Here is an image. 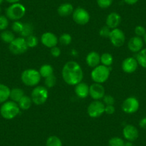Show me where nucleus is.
<instances>
[{"label": "nucleus", "mask_w": 146, "mask_h": 146, "mask_svg": "<svg viewBox=\"0 0 146 146\" xmlns=\"http://www.w3.org/2000/svg\"><path fill=\"white\" fill-rule=\"evenodd\" d=\"M31 98L35 105H42L48 98V90L44 86H36L31 93Z\"/></svg>", "instance_id": "6"}, {"label": "nucleus", "mask_w": 146, "mask_h": 146, "mask_svg": "<svg viewBox=\"0 0 146 146\" xmlns=\"http://www.w3.org/2000/svg\"><path fill=\"white\" fill-rule=\"evenodd\" d=\"M138 67L137 60L134 57H127L122 62V69L123 72L127 74L135 72Z\"/></svg>", "instance_id": "14"}, {"label": "nucleus", "mask_w": 146, "mask_h": 146, "mask_svg": "<svg viewBox=\"0 0 146 146\" xmlns=\"http://www.w3.org/2000/svg\"><path fill=\"white\" fill-rule=\"evenodd\" d=\"M72 19L78 25H85L89 22L90 16L86 9L82 7H78L73 12Z\"/></svg>", "instance_id": "10"}, {"label": "nucleus", "mask_w": 146, "mask_h": 146, "mask_svg": "<svg viewBox=\"0 0 146 146\" xmlns=\"http://www.w3.org/2000/svg\"><path fill=\"white\" fill-rule=\"evenodd\" d=\"M123 137L127 141L133 142L137 140L139 137L138 130L133 125H127L123 130Z\"/></svg>", "instance_id": "12"}, {"label": "nucleus", "mask_w": 146, "mask_h": 146, "mask_svg": "<svg viewBox=\"0 0 146 146\" xmlns=\"http://www.w3.org/2000/svg\"><path fill=\"white\" fill-rule=\"evenodd\" d=\"M60 44L63 46H67L72 42V36L71 35L67 33H64L60 36L58 39Z\"/></svg>", "instance_id": "30"}, {"label": "nucleus", "mask_w": 146, "mask_h": 146, "mask_svg": "<svg viewBox=\"0 0 146 146\" xmlns=\"http://www.w3.org/2000/svg\"><path fill=\"white\" fill-rule=\"evenodd\" d=\"M21 80L27 86H36L40 82L41 75L37 70L34 69H27L22 73Z\"/></svg>", "instance_id": "3"}, {"label": "nucleus", "mask_w": 146, "mask_h": 146, "mask_svg": "<svg viewBox=\"0 0 146 146\" xmlns=\"http://www.w3.org/2000/svg\"><path fill=\"white\" fill-rule=\"evenodd\" d=\"M86 62L89 67L95 68L100 62V55L96 52H91L87 55Z\"/></svg>", "instance_id": "19"}, {"label": "nucleus", "mask_w": 146, "mask_h": 146, "mask_svg": "<svg viewBox=\"0 0 146 146\" xmlns=\"http://www.w3.org/2000/svg\"><path fill=\"white\" fill-rule=\"evenodd\" d=\"M138 1L139 0H124V2H125L127 5H135V4L137 3Z\"/></svg>", "instance_id": "43"}, {"label": "nucleus", "mask_w": 146, "mask_h": 146, "mask_svg": "<svg viewBox=\"0 0 146 146\" xmlns=\"http://www.w3.org/2000/svg\"><path fill=\"white\" fill-rule=\"evenodd\" d=\"M32 98L27 96V95H24V96L21 98L20 100L18 102V105H19V108L22 110H24L29 109L31 105H32Z\"/></svg>", "instance_id": "23"}, {"label": "nucleus", "mask_w": 146, "mask_h": 146, "mask_svg": "<svg viewBox=\"0 0 146 146\" xmlns=\"http://www.w3.org/2000/svg\"><path fill=\"white\" fill-rule=\"evenodd\" d=\"M143 39H144V41H145V42L146 43V33H145V35H144V36H143Z\"/></svg>", "instance_id": "46"}, {"label": "nucleus", "mask_w": 146, "mask_h": 146, "mask_svg": "<svg viewBox=\"0 0 146 146\" xmlns=\"http://www.w3.org/2000/svg\"><path fill=\"white\" fill-rule=\"evenodd\" d=\"M28 49L26 39L23 37L15 38L9 45V50L14 54H22Z\"/></svg>", "instance_id": "7"}, {"label": "nucleus", "mask_w": 146, "mask_h": 146, "mask_svg": "<svg viewBox=\"0 0 146 146\" xmlns=\"http://www.w3.org/2000/svg\"><path fill=\"white\" fill-rule=\"evenodd\" d=\"M62 75L64 82L69 85H76L82 82L83 72L80 65L75 61L65 63L62 68Z\"/></svg>", "instance_id": "1"}, {"label": "nucleus", "mask_w": 146, "mask_h": 146, "mask_svg": "<svg viewBox=\"0 0 146 146\" xmlns=\"http://www.w3.org/2000/svg\"><path fill=\"white\" fill-rule=\"evenodd\" d=\"M26 13L25 6L20 3L12 4L6 9V17L8 19L14 21H18L22 19Z\"/></svg>", "instance_id": "4"}, {"label": "nucleus", "mask_w": 146, "mask_h": 146, "mask_svg": "<svg viewBox=\"0 0 146 146\" xmlns=\"http://www.w3.org/2000/svg\"><path fill=\"white\" fill-rule=\"evenodd\" d=\"M3 2H4V0H0V5H1Z\"/></svg>", "instance_id": "47"}, {"label": "nucleus", "mask_w": 146, "mask_h": 146, "mask_svg": "<svg viewBox=\"0 0 146 146\" xmlns=\"http://www.w3.org/2000/svg\"><path fill=\"white\" fill-rule=\"evenodd\" d=\"M23 27L24 24L19 22V21H15V22H13V24L12 25V29L13 30V32L18 34H20L22 32Z\"/></svg>", "instance_id": "34"}, {"label": "nucleus", "mask_w": 146, "mask_h": 146, "mask_svg": "<svg viewBox=\"0 0 146 146\" xmlns=\"http://www.w3.org/2000/svg\"><path fill=\"white\" fill-rule=\"evenodd\" d=\"M9 26V20L6 16L0 15V30H5Z\"/></svg>", "instance_id": "36"}, {"label": "nucleus", "mask_w": 146, "mask_h": 146, "mask_svg": "<svg viewBox=\"0 0 146 146\" xmlns=\"http://www.w3.org/2000/svg\"><path fill=\"white\" fill-rule=\"evenodd\" d=\"M10 90L9 87L4 84L0 83V104H2L7 101L10 95Z\"/></svg>", "instance_id": "21"}, {"label": "nucleus", "mask_w": 146, "mask_h": 146, "mask_svg": "<svg viewBox=\"0 0 146 146\" xmlns=\"http://www.w3.org/2000/svg\"><path fill=\"white\" fill-rule=\"evenodd\" d=\"M103 103L106 105H113L115 103V99L111 95H105L103 97Z\"/></svg>", "instance_id": "39"}, {"label": "nucleus", "mask_w": 146, "mask_h": 146, "mask_svg": "<svg viewBox=\"0 0 146 146\" xmlns=\"http://www.w3.org/2000/svg\"><path fill=\"white\" fill-rule=\"evenodd\" d=\"M139 125H140V127H141V128L146 130V116L145 117H143V118L140 120V122H139Z\"/></svg>", "instance_id": "42"}, {"label": "nucleus", "mask_w": 146, "mask_h": 146, "mask_svg": "<svg viewBox=\"0 0 146 146\" xmlns=\"http://www.w3.org/2000/svg\"><path fill=\"white\" fill-rule=\"evenodd\" d=\"M105 105L100 100H95L91 102L88 108V115L92 118L100 117L105 113Z\"/></svg>", "instance_id": "9"}, {"label": "nucleus", "mask_w": 146, "mask_h": 146, "mask_svg": "<svg viewBox=\"0 0 146 146\" xmlns=\"http://www.w3.org/2000/svg\"><path fill=\"white\" fill-rule=\"evenodd\" d=\"M50 53L54 57H58L61 54V50L59 47L55 46V47H52L51 50H50Z\"/></svg>", "instance_id": "40"}, {"label": "nucleus", "mask_w": 146, "mask_h": 146, "mask_svg": "<svg viewBox=\"0 0 146 146\" xmlns=\"http://www.w3.org/2000/svg\"><path fill=\"white\" fill-rule=\"evenodd\" d=\"M110 69L104 65H98L92 70L91 78L96 83H103L106 82L110 76Z\"/></svg>", "instance_id": "5"}, {"label": "nucleus", "mask_w": 146, "mask_h": 146, "mask_svg": "<svg viewBox=\"0 0 146 146\" xmlns=\"http://www.w3.org/2000/svg\"><path fill=\"white\" fill-rule=\"evenodd\" d=\"M125 142L124 140L119 137H113L110 139L108 142L109 146H125Z\"/></svg>", "instance_id": "31"}, {"label": "nucleus", "mask_w": 146, "mask_h": 146, "mask_svg": "<svg viewBox=\"0 0 146 146\" xmlns=\"http://www.w3.org/2000/svg\"><path fill=\"white\" fill-rule=\"evenodd\" d=\"M25 95V92H24L23 90L21 88H13L10 90V95L9 98L12 101L15 102H18L20 100L21 98Z\"/></svg>", "instance_id": "22"}, {"label": "nucleus", "mask_w": 146, "mask_h": 146, "mask_svg": "<svg viewBox=\"0 0 146 146\" xmlns=\"http://www.w3.org/2000/svg\"><path fill=\"white\" fill-rule=\"evenodd\" d=\"M89 91L90 87L85 82H80L75 88V94L80 98H86L89 95Z\"/></svg>", "instance_id": "18"}, {"label": "nucleus", "mask_w": 146, "mask_h": 146, "mask_svg": "<svg viewBox=\"0 0 146 146\" xmlns=\"http://www.w3.org/2000/svg\"><path fill=\"white\" fill-rule=\"evenodd\" d=\"M39 72H40L41 77L46 78L53 75V68L50 64H43L40 67Z\"/></svg>", "instance_id": "26"}, {"label": "nucleus", "mask_w": 146, "mask_h": 146, "mask_svg": "<svg viewBox=\"0 0 146 146\" xmlns=\"http://www.w3.org/2000/svg\"><path fill=\"white\" fill-rule=\"evenodd\" d=\"M56 82H57V80H56L55 76L54 75H52L45 78L44 84H45L46 87H47L49 88H53L55 85Z\"/></svg>", "instance_id": "33"}, {"label": "nucleus", "mask_w": 146, "mask_h": 146, "mask_svg": "<svg viewBox=\"0 0 146 146\" xmlns=\"http://www.w3.org/2000/svg\"><path fill=\"white\" fill-rule=\"evenodd\" d=\"M100 62L102 65L109 67L113 63V57L110 53H104L100 56Z\"/></svg>", "instance_id": "27"}, {"label": "nucleus", "mask_w": 146, "mask_h": 146, "mask_svg": "<svg viewBox=\"0 0 146 146\" xmlns=\"http://www.w3.org/2000/svg\"><path fill=\"white\" fill-rule=\"evenodd\" d=\"M6 1L8 2V3L15 4V3H17L19 0H6Z\"/></svg>", "instance_id": "44"}, {"label": "nucleus", "mask_w": 146, "mask_h": 146, "mask_svg": "<svg viewBox=\"0 0 146 146\" xmlns=\"http://www.w3.org/2000/svg\"><path fill=\"white\" fill-rule=\"evenodd\" d=\"M136 60L139 65L143 68L146 69V48L143 49L136 55Z\"/></svg>", "instance_id": "24"}, {"label": "nucleus", "mask_w": 146, "mask_h": 146, "mask_svg": "<svg viewBox=\"0 0 146 146\" xmlns=\"http://www.w3.org/2000/svg\"><path fill=\"white\" fill-rule=\"evenodd\" d=\"M140 102L138 100L134 97H129L123 101L122 104V110L127 114H133L138 110Z\"/></svg>", "instance_id": "8"}, {"label": "nucleus", "mask_w": 146, "mask_h": 146, "mask_svg": "<svg viewBox=\"0 0 146 146\" xmlns=\"http://www.w3.org/2000/svg\"><path fill=\"white\" fill-rule=\"evenodd\" d=\"M74 12L73 6L70 3H64L60 5L57 9V13L60 16L65 17L70 16V15Z\"/></svg>", "instance_id": "20"}, {"label": "nucleus", "mask_w": 146, "mask_h": 146, "mask_svg": "<svg viewBox=\"0 0 146 146\" xmlns=\"http://www.w3.org/2000/svg\"><path fill=\"white\" fill-rule=\"evenodd\" d=\"M127 47L132 52L137 53L143 50V40L141 37L137 36H133L130 39L127 43Z\"/></svg>", "instance_id": "16"}, {"label": "nucleus", "mask_w": 146, "mask_h": 146, "mask_svg": "<svg viewBox=\"0 0 146 146\" xmlns=\"http://www.w3.org/2000/svg\"><path fill=\"white\" fill-rule=\"evenodd\" d=\"M46 146H62V142L57 136H50L46 141Z\"/></svg>", "instance_id": "28"}, {"label": "nucleus", "mask_w": 146, "mask_h": 146, "mask_svg": "<svg viewBox=\"0 0 146 146\" xmlns=\"http://www.w3.org/2000/svg\"><path fill=\"white\" fill-rule=\"evenodd\" d=\"M34 32V27L32 24L30 23H25L24 24V27L22 29V32L20 35L23 37H27V36L32 35V33Z\"/></svg>", "instance_id": "29"}, {"label": "nucleus", "mask_w": 146, "mask_h": 146, "mask_svg": "<svg viewBox=\"0 0 146 146\" xmlns=\"http://www.w3.org/2000/svg\"><path fill=\"white\" fill-rule=\"evenodd\" d=\"M89 95L92 99L99 100L105 96V88L101 84L95 82L90 87Z\"/></svg>", "instance_id": "13"}, {"label": "nucleus", "mask_w": 146, "mask_h": 146, "mask_svg": "<svg viewBox=\"0 0 146 146\" xmlns=\"http://www.w3.org/2000/svg\"><path fill=\"white\" fill-rule=\"evenodd\" d=\"M41 42L45 47L52 48L55 47L58 42L57 36L52 32H47L43 34L41 36Z\"/></svg>", "instance_id": "15"}, {"label": "nucleus", "mask_w": 146, "mask_h": 146, "mask_svg": "<svg viewBox=\"0 0 146 146\" xmlns=\"http://www.w3.org/2000/svg\"><path fill=\"white\" fill-rule=\"evenodd\" d=\"M26 42H27V44L28 47H31V48H32V47H35L37 44H38L39 40L36 36H34V35H32L27 37Z\"/></svg>", "instance_id": "32"}, {"label": "nucleus", "mask_w": 146, "mask_h": 146, "mask_svg": "<svg viewBox=\"0 0 146 146\" xmlns=\"http://www.w3.org/2000/svg\"><path fill=\"white\" fill-rule=\"evenodd\" d=\"M135 33L136 36L141 37V36H144V35H145L146 30L144 27L138 25L135 28Z\"/></svg>", "instance_id": "38"}, {"label": "nucleus", "mask_w": 146, "mask_h": 146, "mask_svg": "<svg viewBox=\"0 0 146 146\" xmlns=\"http://www.w3.org/2000/svg\"><path fill=\"white\" fill-rule=\"evenodd\" d=\"M113 0H97L98 6L102 9H107L111 6Z\"/></svg>", "instance_id": "35"}, {"label": "nucleus", "mask_w": 146, "mask_h": 146, "mask_svg": "<svg viewBox=\"0 0 146 146\" xmlns=\"http://www.w3.org/2000/svg\"><path fill=\"white\" fill-rule=\"evenodd\" d=\"M115 109L113 105H106L105 108V113H106L108 115H112L115 113Z\"/></svg>", "instance_id": "41"}, {"label": "nucleus", "mask_w": 146, "mask_h": 146, "mask_svg": "<svg viewBox=\"0 0 146 146\" xmlns=\"http://www.w3.org/2000/svg\"><path fill=\"white\" fill-rule=\"evenodd\" d=\"M1 12H2V9H1V7H0V14H1Z\"/></svg>", "instance_id": "48"}, {"label": "nucleus", "mask_w": 146, "mask_h": 146, "mask_svg": "<svg viewBox=\"0 0 146 146\" xmlns=\"http://www.w3.org/2000/svg\"><path fill=\"white\" fill-rule=\"evenodd\" d=\"M121 22V17L117 12L109 14L106 18V25L110 29H115Z\"/></svg>", "instance_id": "17"}, {"label": "nucleus", "mask_w": 146, "mask_h": 146, "mask_svg": "<svg viewBox=\"0 0 146 146\" xmlns=\"http://www.w3.org/2000/svg\"><path fill=\"white\" fill-rule=\"evenodd\" d=\"M110 32H111L110 28L108 27L106 25V26L102 27L100 29L99 33L100 35L101 36H102V37H109Z\"/></svg>", "instance_id": "37"}, {"label": "nucleus", "mask_w": 146, "mask_h": 146, "mask_svg": "<svg viewBox=\"0 0 146 146\" xmlns=\"http://www.w3.org/2000/svg\"><path fill=\"white\" fill-rule=\"evenodd\" d=\"M0 37L2 41L5 42V43H8V44H10L15 39L13 32L9 30H4L0 35Z\"/></svg>", "instance_id": "25"}, {"label": "nucleus", "mask_w": 146, "mask_h": 146, "mask_svg": "<svg viewBox=\"0 0 146 146\" xmlns=\"http://www.w3.org/2000/svg\"><path fill=\"white\" fill-rule=\"evenodd\" d=\"M20 108L17 102L12 100L6 101L0 108V114L6 120H12L18 115Z\"/></svg>", "instance_id": "2"}, {"label": "nucleus", "mask_w": 146, "mask_h": 146, "mask_svg": "<svg viewBox=\"0 0 146 146\" xmlns=\"http://www.w3.org/2000/svg\"><path fill=\"white\" fill-rule=\"evenodd\" d=\"M109 38L112 44L116 47H122L125 42V35L124 32L118 28L112 29Z\"/></svg>", "instance_id": "11"}, {"label": "nucleus", "mask_w": 146, "mask_h": 146, "mask_svg": "<svg viewBox=\"0 0 146 146\" xmlns=\"http://www.w3.org/2000/svg\"><path fill=\"white\" fill-rule=\"evenodd\" d=\"M125 146H134L133 145V142H130V141H127L125 143Z\"/></svg>", "instance_id": "45"}]
</instances>
